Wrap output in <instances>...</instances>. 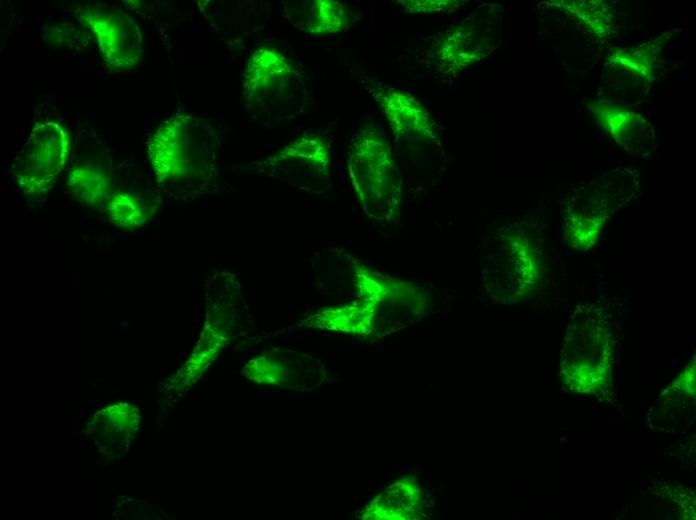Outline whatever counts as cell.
Here are the masks:
<instances>
[{
    "label": "cell",
    "instance_id": "cell-1",
    "mask_svg": "<svg viewBox=\"0 0 696 520\" xmlns=\"http://www.w3.org/2000/svg\"><path fill=\"white\" fill-rule=\"evenodd\" d=\"M619 306L601 297L579 303L562 341L559 378L573 393L597 397L612 395L621 347Z\"/></svg>",
    "mask_w": 696,
    "mask_h": 520
},
{
    "label": "cell",
    "instance_id": "cell-2",
    "mask_svg": "<svg viewBox=\"0 0 696 520\" xmlns=\"http://www.w3.org/2000/svg\"><path fill=\"white\" fill-rule=\"evenodd\" d=\"M217 148L208 120L179 113L158 126L148 150L162 187L176 198H192L217 181Z\"/></svg>",
    "mask_w": 696,
    "mask_h": 520
},
{
    "label": "cell",
    "instance_id": "cell-3",
    "mask_svg": "<svg viewBox=\"0 0 696 520\" xmlns=\"http://www.w3.org/2000/svg\"><path fill=\"white\" fill-rule=\"evenodd\" d=\"M241 95L252 123L269 129L304 113L308 91L305 78L285 53L263 45L249 55L242 74Z\"/></svg>",
    "mask_w": 696,
    "mask_h": 520
},
{
    "label": "cell",
    "instance_id": "cell-4",
    "mask_svg": "<svg viewBox=\"0 0 696 520\" xmlns=\"http://www.w3.org/2000/svg\"><path fill=\"white\" fill-rule=\"evenodd\" d=\"M347 168L366 215L381 224L396 220L402 204L401 181L391 147L378 129L365 128L352 139Z\"/></svg>",
    "mask_w": 696,
    "mask_h": 520
},
{
    "label": "cell",
    "instance_id": "cell-5",
    "mask_svg": "<svg viewBox=\"0 0 696 520\" xmlns=\"http://www.w3.org/2000/svg\"><path fill=\"white\" fill-rule=\"evenodd\" d=\"M482 255L486 288L501 302L521 301L544 284L545 253L530 236L505 230L484 244Z\"/></svg>",
    "mask_w": 696,
    "mask_h": 520
},
{
    "label": "cell",
    "instance_id": "cell-6",
    "mask_svg": "<svg viewBox=\"0 0 696 520\" xmlns=\"http://www.w3.org/2000/svg\"><path fill=\"white\" fill-rule=\"evenodd\" d=\"M622 171L610 172L586 186L576 188L560 204L564 220V239L578 251H588L598 241L610 217L634 194L631 178Z\"/></svg>",
    "mask_w": 696,
    "mask_h": 520
},
{
    "label": "cell",
    "instance_id": "cell-7",
    "mask_svg": "<svg viewBox=\"0 0 696 520\" xmlns=\"http://www.w3.org/2000/svg\"><path fill=\"white\" fill-rule=\"evenodd\" d=\"M330 146L316 133L302 135L272 155L247 167L289 187L314 191L329 175Z\"/></svg>",
    "mask_w": 696,
    "mask_h": 520
},
{
    "label": "cell",
    "instance_id": "cell-8",
    "mask_svg": "<svg viewBox=\"0 0 696 520\" xmlns=\"http://www.w3.org/2000/svg\"><path fill=\"white\" fill-rule=\"evenodd\" d=\"M69 139L62 125L46 121L35 125L17 164V181L27 194L50 189L68 154Z\"/></svg>",
    "mask_w": 696,
    "mask_h": 520
},
{
    "label": "cell",
    "instance_id": "cell-9",
    "mask_svg": "<svg viewBox=\"0 0 696 520\" xmlns=\"http://www.w3.org/2000/svg\"><path fill=\"white\" fill-rule=\"evenodd\" d=\"M81 21L95 35L104 60L113 68H130L142 60L143 38L127 14L108 7L85 8Z\"/></svg>",
    "mask_w": 696,
    "mask_h": 520
},
{
    "label": "cell",
    "instance_id": "cell-10",
    "mask_svg": "<svg viewBox=\"0 0 696 520\" xmlns=\"http://www.w3.org/2000/svg\"><path fill=\"white\" fill-rule=\"evenodd\" d=\"M590 109L607 133L630 154L646 157L654 149L653 129L641 115L606 103H594Z\"/></svg>",
    "mask_w": 696,
    "mask_h": 520
},
{
    "label": "cell",
    "instance_id": "cell-11",
    "mask_svg": "<svg viewBox=\"0 0 696 520\" xmlns=\"http://www.w3.org/2000/svg\"><path fill=\"white\" fill-rule=\"evenodd\" d=\"M282 14L292 26L311 35L337 34L350 25L346 7L330 0L282 1Z\"/></svg>",
    "mask_w": 696,
    "mask_h": 520
},
{
    "label": "cell",
    "instance_id": "cell-12",
    "mask_svg": "<svg viewBox=\"0 0 696 520\" xmlns=\"http://www.w3.org/2000/svg\"><path fill=\"white\" fill-rule=\"evenodd\" d=\"M380 105L397 137L404 140H425L433 136L434 122L429 113L406 91H385L380 97Z\"/></svg>",
    "mask_w": 696,
    "mask_h": 520
},
{
    "label": "cell",
    "instance_id": "cell-13",
    "mask_svg": "<svg viewBox=\"0 0 696 520\" xmlns=\"http://www.w3.org/2000/svg\"><path fill=\"white\" fill-rule=\"evenodd\" d=\"M420 509V491L410 480H401L376 498L371 504L370 518L411 519Z\"/></svg>",
    "mask_w": 696,
    "mask_h": 520
},
{
    "label": "cell",
    "instance_id": "cell-14",
    "mask_svg": "<svg viewBox=\"0 0 696 520\" xmlns=\"http://www.w3.org/2000/svg\"><path fill=\"white\" fill-rule=\"evenodd\" d=\"M109 209L112 219L122 225L139 224L144 220V209L131 194L120 192L112 196Z\"/></svg>",
    "mask_w": 696,
    "mask_h": 520
},
{
    "label": "cell",
    "instance_id": "cell-15",
    "mask_svg": "<svg viewBox=\"0 0 696 520\" xmlns=\"http://www.w3.org/2000/svg\"><path fill=\"white\" fill-rule=\"evenodd\" d=\"M411 13H432L445 11L455 6L456 1H402Z\"/></svg>",
    "mask_w": 696,
    "mask_h": 520
}]
</instances>
